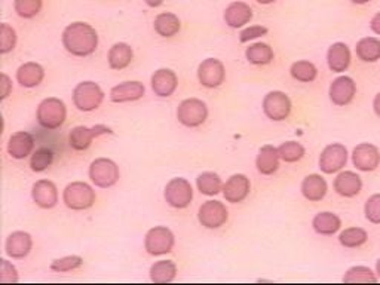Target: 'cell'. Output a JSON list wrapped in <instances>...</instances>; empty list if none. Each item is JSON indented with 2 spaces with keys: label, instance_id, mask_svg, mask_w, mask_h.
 <instances>
[{
  "label": "cell",
  "instance_id": "cell-44",
  "mask_svg": "<svg viewBox=\"0 0 380 285\" xmlns=\"http://www.w3.org/2000/svg\"><path fill=\"white\" fill-rule=\"evenodd\" d=\"M17 281H18V272L16 266L5 259L0 260V282L9 284V282H17Z\"/></svg>",
  "mask_w": 380,
  "mask_h": 285
},
{
  "label": "cell",
  "instance_id": "cell-13",
  "mask_svg": "<svg viewBox=\"0 0 380 285\" xmlns=\"http://www.w3.org/2000/svg\"><path fill=\"white\" fill-rule=\"evenodd\" d=\"M113 131L105 125H95V126H76L73 128L69 134V145L75 150H86L91 146V142L95 137L103 134H112Z\"/></svg>",
  "mask_w": 380,
  "mask_h": 285
},
{
  "label": "cell",
  "instance_id": "cell-22",
  "mask_svg": "<svg viewBox=\"0 0 380 285\" xmlns=\"http://www.w3.org/2000/svg\"><path fill=\"white\" fill-rule=\"evenodd\" d=\"M177 75L170 68H159L152 76V90L158 97H170L177 90Z\"/></svg>",
  "mask_w": 380,
  "mask_h": 285
},
{
  "label": "cell",
  "instance_id": "cell-31",
  "mask_svg": "<svg viewBox=\"0 0 380 285\" xmlns=\"http://www.w3.org/2000/svg\"><path fill=\"white\" fill-rule=\"evenodd\" d=\"M357 56L364 63H376L380 60V40L377 37H362L355 48Z\"/></svg>",
  "mask_w": 380,
  "mask_h": 285
},
{
  "label": "cell",
  "instance_id": "cell-37",
  "mask_svg": "<svg viewBox=\"0 0 380 285\" xmlns=\"http://www.w3.org/2000/svg\"><path fill=\"white\" fill-rule=\"evenodd\" d=\"M278 152H280V156L284 162L295 164L303 158L306 150L297 141H287L278 147Z\"/></svg>",
  "mask_w": 380,
  "mask_h": 285
},
{
  "label": "cell",
  "instance_id": "cell-52",
  "mask_svg": "<svg viewBox=\"0 0 380 285\" xmlns=\"http://www.w3.org/2000/svg\"><path fill=\"white\" fill-rule=\"evenodd\" d=\"M376 274H377V277L380 278V259H379L377 263H376Z\"/></svg>",
  "mask_w": 380,
  "mask_h": 285
},
{
  "label": "cell",
  "instance_id": "cell-8",
  "mask_svg": "<svg viewBox=\"0 0 380 285\" xmlns=\"http://www.w3.org/2000/svg\"><path fill=\"white\" fill-rule=\"evenodd\" d=\"M165 201L177 210L187 208L194 199V189L186 178H172L165 188Z\"/></svg>",
  "mask_w": 380,
  "mask_h": 285
},
{
  "label": "cell",
  "instance_id": "cell-38",
  "mask_svg": "<svg viewBox=\"0 0 380 285\" xmlns=\"http://www.w3.org/2000/svg\"><path fill=\"white\" fill-rule=\"evenodd\" d=\"M54 161V153L48 147H40L36 152L32 153V159H30V168L35 173H43L47 171Z\"/></svg>",
  "mask_w": 380,
  "mask_h": 285
},
{
  "label": "cell",
  "instance_id": "cell-24",
  "mask_svg": "<svg viewBox=\"0 0 380 285\" xmlns=\"http://www.w3.org/2000/svg\"><path fill=\"white\" fill-rule=\"evenodd\" d=\"M253 20V9L245 2H233L225 11V21L232 28H241Z\"/></svg>",
  "mask_w": 380,
  "mask_h": 285
},
{
  "label": "cell",
  "instance_id": "cell-35",
  "mask_svg": "<svg viewBox=\"0 0 380 285\" xmlns=\"http://www.w3.org/2000/svg\"><path fill=\"white\" fill-rule=\"evenodd\" d=\"M369 239V234L362 227H348L340 235L339 242L345 248H358Z\"/></svg>",
  "mask_w": 380,
  "mask_h": 285
},
{
  "label": "cell",
  "instance_id": "cell-16",
  "mask_svg": "<svg viewBox=\"0 0 380 285\" xmlns=\"http://www.w3.org/2000/svg\"><path fill=\"white\" fill-rule=\"evenodd\" d=\"M250 190H251L250 178L244 174L232 176L223 184V196L227 202H232V204L242 202L244 199L250 195Z\"/></svg>",
  "mask_w": 380,
  "mask_h": 285
},
{
  "label": "cell",
  "instance_id": "cell-6",
  "mask_svg": "<svg viewBox=\"0 0 380 285\" xmlns=\"http://www.w3.org/2000/svg\"><path fill=\"white\" fill-rule=\"evenodd\" d=\"M119 168L112 159L98 158L90 166V178L97 188L109 189L119 180Z\"/></svg>",
  "mask_w": 380,
  "mask_h": 285
},
{
  "label": "cell",
  "instance_id": "cell-27",
  "mask_svg": "<svg viewBox=\"0 0 380 285\" xmlns=\"http://www.w3.org/2000/svg\"><path fill=\"white\" fill-rule=\"evenodd\" d=\"M45 78V70L37 63H25L17 71V80L24 88H35Z\"/></svg>",
  "mask_w": 380,
  "mask_h": 285
},
{
  "label": "cell",
  "instance_id": "cell-23",
  "mask_svg": "<svg viewBox=\"0 0 380 285\" xmlns=\"http://www.w3.org/2000/svg\"><path fill=\"white\" fill-rule=\"evenodd\" d=\"M327 63L331 71L334 73H342L346 71L348 67L350 66V51L346 44L343 42H336L327 52Z\"/></svg>",
  "mask_w": 380,
  "mask_h": 285
},
{
  "label": "cell",
  "instance_id": "cell-7",
  "mask_svg": "<svg viewBox=\"0 0 380 285\" xmlns=\"http://www.w3.org/2000/svg\"><path fill=\"white\" fill-rule=\"evenodd\" d=\"M175 244L174 234L164 226H156L150 229L144 239V248L150 255H164L171 253Z\"/></svg>",
  "mask_w": 380,
  "mask_h": 285
},
{
  "label": "cell",
  "instance_id": "cell-5",
  "mask_svg": "<svg viewBox=\"0 0 380 285\" xmlns=\"http://www.w3.org/2000/svg\"><path fill=\"white\" fill-rule=\"evenodd\" d=\"M208 118L207 104L198 98H187L177 109V119L187 128H198Z\"/></svg>",
  "mask_w": 380,
  "mask_h": 285
},
{
  "label": "cell",
  "instance_id": "cell-42",
  "mask_svg": "<svg viewBox=\"0 0 380 285\" xmlns=\"http://www.w3.org/2000/svg\"><path fill=\"white\" fill-rule=\"evenodd\" d=\"M17 45V33L9 24L0 25V52L8 54Z\"/></svg>",
  "mask_w": 380,
  "mask_h": 285
},
{
  "label": "cell",
  "instance_id": "cell-2",
  "mask_svg": "<svg viewBox=\"0 0 380 285\" xmlns=\"http://www.w3.org/2000/svg\"><path fill=\"white\" fill-rule=\"evenodd\" d=\"M37 122L45 130H58L67 118V107L60 98H45L37 107Z\"/></svg>",
  "mask_w": 380,
  "mask_h": 285
},
{
  "label": "cell",
  "instance_id": "cell-32",
  "mask_svg": "<svg viewBox=\"0 0 380 285\" xmlns=\"http://www.w3.org/2000/svg\"><path fill=\"white\" fill-rule=\"evenodd\" d=\"M175 275H177V266L172 260H159L150 267V279L158 284L171 282L175 279Z\"/></svg>",
  "mask_w": 380,
  "mask_h": 285
},
{
  "label": "cell",
  "instance_id": "cell-3",
  "mask_svg": "<svg viewBox=\"0 0 380 285\" xmlns=\"http://www.w3.org/2000/svg\"><path fill=\"white\" fill-rule=\"evenodd\" d=\"M63 201L67 205V208L73 211H83L94 205L95 192L90 184H86L83 181H75L70 183L64 189Z\"/></svg>",
  "mask_w": 380,
  "mask_h": 285
},
{
  "label": "cell",
  "instance_id": "cell-34",
  "mask_svg": "<svg viewBox=\"0 0 380 285\" xmlns=\"http://www.w3.org/2000/svg\"><path fill=\"white\" fill-rule=\"evenodd\" d=\"M196 184H198V190L202 195H207V196H214L217 193H220V190H223L222 178L215 173H210V171L208 173L199 174V177L196 178Z\"/></svg>",
  "mask_w": 380,
  "mask_h": 285
},
{
  "label": "cell",
  "instance_id": "cell-15",
  "mask_svg": "<svg viewBox=\"0 0 380 285\" xmlns=\"http://www.w3.org/2000/svg\"><path fill=\"white\" fill-rule=\"evenodd\" d=\"M352 162L357 169L370 173L380 165V150L372 142H361L352 152Z\"/></svg>",
  "mask_w": 380,
  "mask_h": 285
},
{
  "label": "cell",
  "instance_id": "cell-19",
  "mask_svg": "<svg viewBox=\"0 0 380 285\" xmlns=\"http://www.w3.org/2000/svg\"><path fill=\"white\" fill-rule=\"evenodd\" d=\"M33 239L27 232H13L8 236L5 250L11 259H24L32 251Z\"/></svg>",
  "mask_w": 380,
  "mask_h": 285
},
{
  "label": "cell",
  "instance_id": "cell-12",
  "mask_svg": "<svg viewBox=\"0 0 380 285\" xmlns=\"http://www.w3.org/2000/svg\"><path fill=\"white\" fill-rule=\"evenodd\" d=\"M226 70L220 60L207 59L203 60L198 67V79L202 87L217 88L225 82Z\"/></svg>",
  "mask_w": 380,
  "mask_h": 285
},
{
  "label": "cell",
  "instance_id": "cell-45",
  "mask_svg": "<svg viewBox=\"0 0 380 285\" xmlns=\"http://www.w3.org/2000/svg\"><path fill=\"white\" fill-rule=\"evenodd\" d=\"M268 35V28L263 27V25H251L245 28L244 32H241L239 35V40L242 42V44H245V42H250L253 39H257L260 36H265Z\"/></svg>",
  "mask_w": 380,
  "mask_h": 285
},
{
  "label": "cell",
  "instance_id": "cell-33",
  "mask_svg": "<svg viewBox=\"0 0 380 285\" xmlns=\"http://www.w3.org/2000/svg\"><path fill=\"white\" fill-rule=\"evenodd\" d=\"M247 60L256 66H266L273 60V49L268 44H254L245 51Z\"/></svg>",
  "mask_w": 380,
  "mask_h": 285
},
{
  "label": "cell",
  "instance_id": "cell-17",
  "mask_svg": "<svg viewBox=\"0 0 380 285\" xmlns=\"http://www.w3.org/2000/svg\"><path fill=\"white\" fill-rule=\"evenodd\" d=\"M32 198L40 208L51 210L58 202V190L57 186L49 180H39L33 184Z\"/></svg>",
  "mask_w": 380,
  "mask_h": 285
},
{
  "label": "cell",
  "instance_id": "cell-41",
  "mask_svg": "<svg viewBox=\"0 0 380 285\" xmlns=\"http://www.w3.org/2000/svg\"><path fill=\"white\" fill-rule=\"evenodd\" d=\"M83 265V259L79 257V255H67V257L63 259H57L51 263V270L57 274H64V272H71L78 267Z\"/></svg>",
  "mask_w": 380,
  "mask_h": 285
},
{
  "label": "cell",
  "instance_id": "cell-26",
  "mask_svg": "<svg viewBox=\"0 0 380 285\" xmlns=\"http://www.w3.org/2000/svg\"><path fill=\"white\" fill-rule=\"evenodd\" d=\"M328 186L324 177L319 174H311L302 181V193L311 202H318L327 195Z\"/></svg>",
  "mask_w": 380,
  "mask_h": 285
},
{
  "label": "cell",
  "instance_id": "cell-18",
  "mask_svg": "<svg viewBox=\"0 0 380 285\" xmlns=\"http://www.w3.org/2000/svg\"><path fill=\"white\" fill-rule=\"evenodd\" d=\"M35 138L30 133L18 131L12 134L8 141V153L13 159H25L28 154L33 153Z\"/></svg>",
  "mask_w": 380,
  "mask_h": 285
},
{
  "label": "cell",
  "instance_id": "cell-47",
  "mask_svg": "<svg viewBox=\"0 0 380 285\" xmlns=\"http://www.w3.org/2000/svg\"><path fill=\"white\" fill-rule=\"evenodd\" d=\"M370 28H372L373 33H376L377 36H380V12H377L376 16L372 18Z\"/></svg>",
  "mask_w": 380,
  "mask_h": 285
},
{
  "label": "cell",
  "instance_id": "cell-9",
  "mask_svg": "<svg viewBox=\"0 0 380 285\" xmlns=\"http://www.w3.org/2000/svg\"><path fill=\"white\" fill-rule=\"evenodd\" d=\"M348 162V149L340 142L328 145L319 156V168L326 174H334L346 166Z\"/></svg>",
  "mask_w": 380,
  "mask_h": 285
},
{
  "label": "cell",
  "instance_id": "cell-50",
  "mask_svg": "<svg viewBox=\"0 0 380 285\" xmlns=\"http://www.w3.org/2000/svg\"><path fill=\"white\" fill-rule=\"evenodd\" d=\"M350 2L355 4V5H364V4L372 2V0H350Z\"/></svg>",
  "mask_w": 380,
  "mask_h": 285
},
{
  "label": "cell",
  "instance_id": "cell-25",
  "mask_svg": "<svg viewBox=\"0 0 380 285\" xmlns=\"http://www.w3.org/2000/svg\"><path fill=\"white\" fill-rule=\"evenodd\" d=\"M280 159L281 156L276 147L271 145L263 146L256 159V166L259 169V173L263 176H272L275 171L280 168Z\"/></svg>",
  "mask_w": 380,
  "mask_h": 285
},
{
  "label": "cell",
  "instance_id": "cell-48",
  "mask_svg": "<svg viewBox=\"0 0 380 285\" xmlns=\"http://www.w3.org/2000/svg\"><path fill=\"white\" fill-rule=\"evenodd\" d=\"M373 110H374L376 115L380 118V92L373 99Z\"/></svg>",
  "mask_w": 380,
  "mask_h": 285
},
{
  "label": "cell",
  "instance_id": "cell-40",
  "mask_svg": "<svg viewBox=\"0 0 380 285\" xmlns=\"http://www.w3.org/2000/svg\"><path fill=\"white\" fill-rule=\"evenodd\" d=\"M43 6V0H16L13 8L21 18L30 20L36 17Z\"/></svg>",
  "mask_w": 380,
  "mask_h": 285
},
{
  "label": "cell",
  "instance_id": "cell-43",
  "mask_svg": "<svg viewBox=\"0 0 380 285\" xmlns=\"http://www.w3.org/2000/svg\"><path fill=\"white\" fill-rule=\"evenodd\" d=\"M364 214L373 224H380V193L372 195L364 205Z\"/></svg>",
  "mask_w": 380,
  "mask_h": 285
},
{
  "label": "cell",
  "instance_id": "cell-21",
  "mask_svg": "<svg viewBox=\"0 0 380 285\" xmlns=\"http://www.w3.org/2000/svg\"><path fill=\"white\" fill-rule=\"evenodd\" d=\"M333 188L343 198H354L362 189V180L354 171H342V173L334 178Z\"/></svg>",
  "mask_w": 380,
  "mask_h": 285
},
{
  "label": "cell",
  "instance_id": "cell-51",
  "mask_svg": "<svg viewBox=\"0 0 380 285\" xmlns=\"http://www.w3.org/2000/svg\"><path fill=\"white\" fill-rule=\"evenodd\" d=\"M256 2L260 4V5H269V4L276 2V0H256Z\"/></svg>",
  "mask_w": 380,
  "mask_h": 285
},
{
  "label": "cell",
  "instance_id": "cell-39",
  "mask_svg": "<svg viewBox=\"0 0 380 285\" xmlns=\"http://www.w3.org/2000/svg\"><path fill=\"white\" fill-rule=\"evenodd\" d=\"M343 282H377V277L367 266H354L345 274Z\"/></svg>",
  "mask_w": 380,
  "mask_h": 285
},
{
  "label": "cell",
  "instance_id": "cell-14",
  "mask_svg": "<svg viewBox=\"0 0 380 285\" xmlns=\"http://www.w3.org/2000/svg\"><path fill=\"white\" fill-rule=\"evenodd\" d=\"M357 94V83L349 76H339L330 85V99L336 106H348Z\"/></svg>",
  "mask_w": 380,
  "mask_h": 285
},
{
  "label": "cell",
  "instance_id": "cell-30",
  "mask_svg": "<svg viewBox=\"0 0 380 285\" xmlns=\"http://www.w3.org/2000/svg\"><path fill=\"white\" fill-rule=\"evenodd\" d=\"M155 32L162 37H172L180 32L182 23L175 13L162 12L155 18Z\"/></svg>",
  "mask_w": 380,
  "mask_h": 285
},
{
  "label": "cell",
  "instance_id": "cell-29",
  "mask_svg": "<svg viewBox=\"0 0 380 285\" xmlns=\"http://www.w3.org/2000/svg\"><path fill=\"white\" fill-rule=\"evenodd\" d=\"M133 48L128 44H124V42H119V44H114L109 51V66L113 70H124L133 61Z\"/></svg>",
  "mask_w": 380,
  "mask_h": 285
},
{
  "label": "cell",
  "instance_id": "cell-1",
  "mask_svg": "<svg viewBox=\"0 0 380 285\" xmlns=\"http://www.w3.org/2000/svg\"><path fill=\"white\" fill-rule=\"evenodd\" d=\"M63 45L71 55L88 56L98 47V35L95 28L86 23H71L63 32Z\"/></svg>",
  "mask_w": 380,
  "mask_h": 285
},
{
  "label": "cell",
  "instance_id": "cell-4",
  "mask_svg": "<svg viewBox=\"0 0 380 285\" xmlns=\"http://www.w3.org/2000/svg\"><path fill=\"white\" fill-rule=\"evenodd\" d=\"M105 99V92L100 85L91 80L81 82L73 91V103L81 111H93L98 109Z\"/></svg>",
  "mask_w": 380,
  "mask_h": 285
},
{
  "label": "cell",
  "instance_id": "cell-49",
  "mask_svg": "<svg viewBox=\"0 0 380 285\" xmlns=\"http://www.w3.org/2000/svg\"><path fill=\"white\" fill-rule=\"evenodd\" d=\"M146 4H148L150 8H159L160 5L164 4V0H144Z\"/></svg>",
  "mask_w": 380,
  "mask_h": 285
},
{
  "label": "cell",
  "instance_id": "cell-11",
  "mask_svg": "<svg viewBox=\"0 0 380 285\" xmlns=\"http://www.w3.org/2000/svg\"><path fill=\"white\" fill-rule=\"evenodd\" d=\"M227 208L220 201H207L199 207V223L207 229H218L227 222Z\"/></svg>",
  "mask_w": 380,
  "mask_h": 285
},
{
  "label": "cell",
  "instance_id": "cell-28",
  "mask_svg": "<svg viewBox=\"0 0 380 285\" xmlns=\"http://www.w3.org/2000/svg\"><path fill=\"white\" fill-rule=\"evenodd\" d=\"M312 226H314V229L316 234L330 236V235H334L336 232H339L340 226H342V220L336 216L334 212L323 211V212H318L316 216L314 217Z\"/></svg>",
  "mask_w": 380,
  "mask_h": 285
},
{
  "label": "cell",
  "instance_id": "cell-36",
  "mask_svg": "<svg viewBox=\"0 0 380 285\" xmlns=\"http://www.w3.org/2000/svg\"><path fill=\"white\" fill-rule=\"evenodd\" d=\"M290 73H291V76H293V79H296L299 82L309 83V82H314L316 79L318 70L309 61H297L291 66Z\"/></svg>",
  "mask_w": 380,
  "mask_h": 285
},
{
  "label": "cell",
  "instance_id": "cell-20",
  "mask_svg": "<svg viewBox=\"0 0 380 285\" xmlns=\"http://www.w3.org/2000/svg\"><path fill=\"white\" fill-rule=\"evenodd\" d=\"M146 90L144 85L137 80H129L116 85L110 91V99L113 103H128V102H137L143 95Z\"/></svg>",
  "mask_w": 380,
  "mask_h": 285
},
{
  "label": "cell",
  "instance_id": "cell-46",
  "mask_svg": "<svg viewBox=\"0 0 380 285\" xmlns=\"http://www.w3.org/2000/svg\"><path fill=\"white\" fill-rule=\"evenodd\" d=\"M0 83H2V99H5L12 91V82L8 75L2 73V76H0Z\"/></svg>",
  "mask_w": 380,
  "mask_h": 285
},
{
  "label": "cell",
  "instance_id": "cell-10",
  "mask_svg": "<svg viewBox=\"0 0 380 285\" xmlns=\"http://www.w3.org/2000/svg\"><path fill=\"white\" fill-rule=\"evenodd\" d=\"M263 111L271 121H285L291 113V99L285 92L272 91L263 99Z\"/></svg>",
  "mask_w": 380,
  "mask_h": 285
}]
</instances>
